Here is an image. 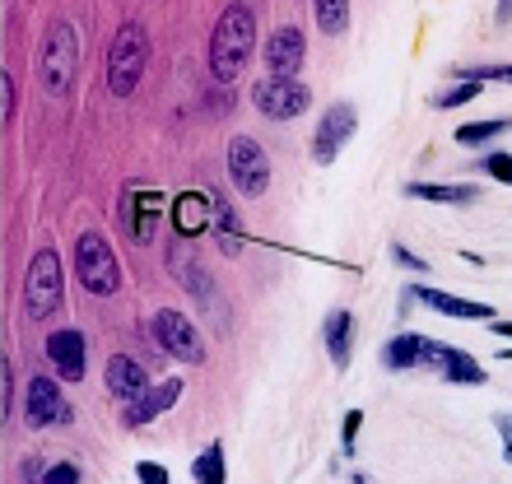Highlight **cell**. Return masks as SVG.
<instances>
[{"label":"cell","mask_w":512,"mask_h":484,"mask_svg":"<svg viewBox=\"0 0 512 484\" xmlns=\"http://www.w3.org/2000/svg\"><path fill=\"white\" fill-rule=\"evenodd\" d=\"M24 419H28V429H56V424H70L66 391L56 387V377H47V373L28 377V387H24Z\"/></svg>","instance_id":"obj_8"},{"label":"cell","mask_w":512,"mask_h":484,"mask_svg":"<svg viewBox=\"0 0 512 484\" xmlns=\"http://www.w3.org/2000/svg\"><path fill=\"white\" fill-rule=\"evenodd\" d=\"M303 56H308V38H303V28L284 24V28H275V33L266 38L270 75H298V70H303Z\"/></svg>","instance_id":"obj_11"},{"label":"cell","mask_w":512,"mask_h":484,"mask_svg":"<svg viewBox=\"0 0 512 484\" xmlns=\"http://www.w3.org/2000/svg\"><path fill=\"white\" fill-rule=\"evenodd\" d=\"M229 182L243 191L247 201L266 196L270 159H266V149H261V140H252V135H233V145H229Z\"/></svg>","instance_id":"obj_7"},{"label":"cell","mask_w":512,"mask_h":484,"mask_svg":"<svg viewBox=\"0 0 512 484\" xmlns=\"http://www.w3.org/2000/svg\"><path fill=\"white\" fill-rule=\"evenodd\" d=\"M354 484H373V480H368V475H364V471H359V475H354Z\"/></svg>","instance_id":"obj_38"},{"label":"cell","mask_w":512,"mask_h":484,"mask_svg":"<svg viewBox=\"0 0 512 484\" xmlns=\"http://www.w3.org/2000/svg\"><path fill=\"white\" fill-rule=\"evenodd\" d=\"M391 261H396V266H405V270H415V275H424V270H429V261H424V256H415L405 242H391Z\"/></svg>","instance_id":"obj_29"},{"label":"cell","mask_w":512,"mask_h":484,"mask_svg":"<svg viewBox=\"0 0 512 484\" xmlns=\"http://www.w3.org/2000/svg\"><path fill=\"white\" fill-rule=\"evenodd\" d=\"M503 359H512V350H508V354H503Z\"/></svg>","instance_id":"obj_39"},{"label":"cell","mask_w":512,"mask_h":484,"mask_svg":"<svg viewBox=\"0 0 512 484\" xmlns=\"http://www.w3.org/2000/svg\"><path fill=\"white\" fill-rule=\"evenodd\" d=\"M503 131H512V121H508V117H494V121H466V126H457V145L480 149V145H489V140H499Z\"/></svg>","instance_id":"obj_24"},{"label":"cell","mask_w":512,"mask_h":484,"mask_svg":"<svg viewBox=\"0 0 512 484\" xmlns=\"http://www.w3.org/2000/svg\"><path fill=\"white\" fill-rule=\"evenodd\" d=\"M438 373H443L452 387H480V382H485V368L475 363V354L457 350V345H443V363H438Z\"/></svg>","instance_id":"obj_21"},{"label":"cell","mask_w":512,"mask_h":484,"mask_svg":"<svg viewBox=\"0 0 512 484\" xmlns=\"http://www.w3.org/2000/svg\"><path fill=\"white\" fill-rule=\"evenodd\" d=\"M256 52V14L243 0H233L229 10L215 19V38H210V75L219 84H238L252 66Z\"/></svg>","instance_id":"obj_1"},{"label":"cell","mask_w":512,"mask_h":484,"mask_svg":"<svg viewBox=\"0 0 512 484\" xmlns=\"http://www.w3.org/2000/svg\"><path fill=\"white\" fill-rule=\"evenodd\" d=\"M205 196H210V224H215V242L224 247V256H238V252H243V229H238V215H233L229 196H224L219 187H210Z\"/></svg>","instance_id":"obj_16"},{"label":"cell","mask_w":512,"mask_h":484,"mask_svg":"<svg viewBox=\"0 0 512 484\" xmlns=\"http://www.w3.org/2000/svg\"><path fill=\"white\" fill-rule=\"evenodd\" d=\"M489 331H494V336H503V340H512V322H508V317H494V322H489Z\"/></svg>","instance_id":"obj_36"},{"label":"cell","mask_w":512,"mask_h":484,"mask_svg":"<svg viewBox=\"0 0 512 484\" xmlns=\"http://www.w3.org/2000/svg\"><path fill=\"white\" fill-rule=\"evenodd\" d=\"M494 424H499V438H503V457H508V466H512V415H499Z\"/></svg>","instance_id":"obj_34"},{"label":"cell","mask_w":512,"mask_h":484,"mask_svg":"<svg viewBox=\"0 0 512 484\" xmlns=\"http://www.w3.org/2000/svg\"><path fill=\"white\" fill-rule=\"evenodd\" d=\"M66 303V275H61V256L56 247H42L33 261H28V280H24V308L28 322H47L56 317Z\"/></svg>","instance_id":"obj_5"},{"label":"cell","mask_w":512,"mask_h":484,"mask_svg":"<svg viewBox=\"0 0 512 484\" xmlns=\"http://www.w3.org/2000/svg\"><path fill=\"white\" fill-rule=\"evenodd\" d=\"M182 382L177 377H168V382H159V387H149L140 401H131V405H122V424L126 429H145L149 419H159L163 410H173L177 401H182Z\"/></svg>","instance_id":"obj_12"},{"label":"cell","mask_w":512,"mask_h":484,"mask_svg":"<svg viewBox=\"0 0 512 484\" xmlns=\"http://www.w3.org/2000/svg\"><path fill=\"white\" fill-rule=\"evenodd\" d=\"M461 80H503V84H512V66H461L457 70Z\"/></svg>","instance_id":"obj_27"},{"label":"cell","mask_w":512,"mask_h":484,"mask_svg":"<svg viewBox=\"0 0 512 484\" xmlns=\"http://www.w3.org/2000/svg\"><path fill=\"white\" fill-rule=\"evenodd\" d=\"M14 410V368H10V359L0 363V415H10Z\"/></svg>","instance_id":"obj_30"},{"label":"cell","mask_w":512,"mask_h":484,"mask_svg":"<svg viewBox=\"0 0 512 484\" xmlns=\"http://www.w3.org/2000/svg\"><path fill=\"white\" fill-rule=\"evenodd\" d=\"M322 336H326V354H331V363H336V373H345V368H350V354H354V312L336 308L331 317H326Z\"/></svg>","instance_id":"obj_17"},{"label":"cell","mask_w":512,"mask_h":484,"mask_svg":"<svg viewBox=\"0 0 512 484\" xmlns=\"http://www.w3.org/2000/svg\"><path fill=\"white\" fill-rule=\"evenodd\" d=\"M47 484H80V466L61 461V466H52V471H47Z\"/></svg>","instance_id":"obj_33"},{"label":"cell","mask_w":512,"mask_h":484,"mask_svg":"<svg viewBox=\"0 0 512 484\" xmlns=\"http://www.w3.org/2000/svg\"><path fill=\"white\" fill-rule=\"evenodd\" d=\"M154 340H159L163 354H173V359H182V363H201L205 359L201 331H196V326H191V317H182L177 308L154 312Z\"/></svg>","instance_id":"obj_9"},{"label":"cell","mask_w":512,"mask_h":484,"mask_svg":"<svg viewBox=\"0 0 512 484\" xmlns=\"http://www.w3.org/2000/svg\"><path fill=\"white\" fill-rule=\"evenodd\" d=\"M75 280L94 298H112L122 289V266H117V252H112V242L103 233H80V242H75Z\"/></svg>","instance_id":"obj_4"},{"label":"cell","mask_w":512,"mask_h":484,"mask_svg":"<svg viewBox=\"0 0 512 484\" xmlns=\"http://www.w3.org/2000/svg\"><path fill=\"white\" fill-rule=\"evenodd\" d=\"M0 89H5V121L14 117V108H19V80H14L10 70L0 75Z\"/></svg>","instance_id":"obj_32"},{"label":"cell","mask_w":512,"mask_h":484,"mask_svg":"<svg viewBox=\"0 0 512 484\" xmlns=\"http://www.w3.org/2000/svg\"><path fill=\"white\" fill-rule=\"evenodd\" d=\"M191 480L196 484H229V466H224V443L201 447V457L191 461Z\"/></svg>","instance_id":"obj_22"},{"label":"cell","mask_w":512,"mask_h":484,"mask_svg":"<svg viewBox=\"0 0 512 484\" xmlns=\"http://www.w3.org/2000/svg\"><path fill=\"white\" fill-rule=\"evenodd\" d=\"M108 391L117 396L122 405L140 401L149 391V373H145V363L140 359H126V354H112L108 359Z\"/></svg>","instance_id":"obj_15"},{"label":"cell","mask_w":512,"mask_h":484,"mask_svg":"<svg viewBox=\"0 0 512 484\" xmlns=\"http://www.w3.org/2000/svg\"><path fill=\"white\" fill-rule=\"evenodd\" d=\"M382 368L391 373H410V368H424V336L415 331H401V336H391L382 345Z\"/></svg>","instance_id":"obj_18"},{"label":"cell","mask_w":512,"mask_h":484,"mask_svg":"<svg viewBox=\"0 0 512 484\" xmlns=\"http://www.w3.org/2000/svg\"><path fill=\"white\" fill-rule=\"evenodd\" d=\"M42 89L47 98H66L70 84H75V70H80V28L70 19H52L47 28V42H42Z\"/></svg>","instance_id":"obj_3"},{"label":"cell","mask_w":512,"mask_h":484,"mask_svg":"<svg viewBox=\"0 0 512 484\" xmlns=\"http://www.w3.org/2000/svg\"><path fill=\"white\" fill-rule=\"evenodd\" d=\"M359 429H364V410H350V415H345V429H340V452H345V457H354Z\"/></svg>","instance_id":"obj_26"},{"label":"cell","mask_w":512,"mask_h":484,"mask_svg":"<svg viewBox=\"0 0 512 484\" xmlns=\"http://www.w3.org/2000/svg\"><path fill=\"white\" fill-rule=\"evenodd\" d=\"M480 168H485L494 182L512 187V154H485V159H480Z\"/></svg>","instance_id":"obj_28"},{"label":"cell","mask_w":512,"mask_h":484,"mask_svg":"<svg viewBox=\"0 0 512 484\" xmlns=\"http://www.w3.org/2000/svg\"><path fill=\"white\" fill-rule=\"evenodd\" d=\"M415 298L424 308L438 312V317H457V322H494V317H499L489 303H471V298L443 294V289H433V284H415Z\"/></svg>","instance_id":"obj_13"},{"label":"cell","mask_w":512,"mask_h":484,"mask_svg":"<svg viewBox=\"0 0 512 484\" xmlns=\"http://www.w3.org/2000/svg\"><path fill=\"white\" fill-rule=\"evenodd\" d=\"M359 131V112L350 108V103H331L326 108V117L317 121V135H312V159L322 163H336L340 149L350 145V135Z\"/></svg>","instance_id":"obj_10"},{"label":"cell","mask_w":512,"mask_h":484,"mask_svg":"<svg viewBox=\"0 0 512 484\" xmlns=\"http://www.w3.org/2000/svg\"><path fill=\"white\" fill-rule=\"evenodd\" d=\"M312 14H317V28L326 38H340L350 28V0H312Z\"/></svg>","instance_id":"obj_23"},{"label":"cell","mask_w":512,"mask_h":484,"mask_svg":"<svg viewBox=\"0 0 512 484\" xmlns=\"http://www.w3.org/2000/svg\"><path fill=\"white\" fill-rule=\"evenodd\" d=\"M173 224H177V233H182V238L205 233V224H210V196H205V191H187V196H177Z\"/></svg>","instance_id":"obj_20"},{"label":"cell","mask_w":512,"mask_h":484,"mask_svg":"<svg viewBox=\"0 0 512 484\" xmlns=\"http://www.w3.org/2000/svg\"><path fill=\"white\" fill-rule=\"evenodd\" d=\"M405 196H415V201H433V205H471L480 191L471 182H410Z\"/></svg>","instance_id":"obj_19"},{"label":"cell","mask_w":512,"mask_h":484,"mask_svg":"<svg viewBox=\"0 0 512 484\" xmlns=\"http://www.w3.org/2000/svg\"><path fill=\"white\" fill-rule=\"evenodd\" d=\"M499 24H512V0H499Z\"/></svg>","instance_id":"obj_37"},{"label":"cell","mask_w":512,"mask_h":484,"mask_svg":"<svg viewBox=\"0 0 512 484\" xmlns=\"http://www.w3.org/2000/svg\"><path fill=\"white\" fill-rule=\"evenodd\" d=\"M252 103L266 112L270 121H294V117L308 112L312 94H308V84L298 80V75H266V80L252 84Z\"/></svg>","instance_id":"obj_6"},{"label":"cell","mask_w":512,"mask_h":484,"mask_svg":"<svg viewBox=\"0 0 512 484\" xmlns=\"http://www.w3.org/2000/svg\"><path fill=\"white\" fill-rule=\"evenodd\" d=\"M47 359H52L56 377L80 382V377H84V331H75V326L52 331V336H47Z\"/></svg>","instance_id":"obj_14"},{"label":"cell","mask_w":512,"mask_h":484,"mask_svg":"<svg viewBox=\"0 0 512 484\" xmlns=\"http://www.w3.org/2000/svg\"><path fill=\"white\" fill-rule=\"evenodd\" d=\"M135 480L140 484H168V471H163L159 461H140V466H135Z\"/></svg>","instance_id":"obj_31"},{"label":"cell","mask_w":512,"mask_h":484,"mask_svg":"<svg viewBox=\"0 0 512 484\" xmlns=\"http://www.w3.org/2000/svg\"><path fill=\"white\" fill-rule=\"evenodd\" d=\"M480 94H485V84H480V80H461V84H452V89H443V94H433V108H438V112L466 108V103H475Z\"/></svg>","instance_id":"obj_25"},{"label":"cell","mask_w":512,"mask_h":484,"mask_svg":"<svg viewBox=\"0 0 512 484\" xmlns=\"http://www.w3.org/2000/svg\"><path fill=\"white\" fill-rule=\"evenodd\" d=\"M145 66H149V33L140 19H126L108 47V89L117 98H131L140 89V80H145Z\"/></svg>","instance_id":"obj_2"},{"label":"cell","mask_w":512,"mask_h":484,"mask_svg":"<svg viewBox=\"0 0 512 484\" xmlns=\"http://www.w3.org/2000/svg\"><path fill=\"white\" fill-rule=\"evenodd\" d=\"M24 484H47V466L42 461H24Z\"/></svg>","instance_id":"obj_35"}]
</instances>
